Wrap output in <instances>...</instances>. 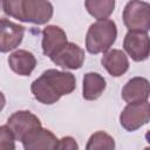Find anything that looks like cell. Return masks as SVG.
<instances>
[{
    "label": "cell",
    "instance_id": "14",
    "mask_svg": "<svg viewBox=\"0 0 150 150\" xmlns=\"http://www.w3.org/2000/svg\"><path fill=\"white\" fill-rule=\"evenodd\" d=\"M8 66L18 75L29 76L35 69L36 59L33 53L25 49H19L8 56Z\"/></svg>",
    "mask_w": 150,
    "mask_h": 150
},
{
    "label": "cell",
    "instance_id": "2",
    "mask_svg": "<svg viewBox=\"0 0 150 150\" xmlns=\"http://www.w3.org/2000/svg\"><path fill=\"white\" fill-rule=\"evenodd\" d=\"M2 8L6 15L34 25L47 23L54 14L48 0H2Z\"/></svg>",
    "mask_w": 150,
    "mask_h": 150
},
{
    "label": "cell",
    "instance_id": "10",
    "mask_svg": "<svg viewBox=\"0 0 150 150\" xmlns=\"http://www.w3.org/2000/svg\"><path fill=\"white\" fill-rule=\"evenodd\" d=\"M25 27L5 19L0 20V53H8L20 46L25 35Z\"/></svg>",
    "mask_w": 150,
    "mask_h": 150
},
{
    "label": "cell",
    "instance_id": "21",
    "mask_svg": "<svg viewBox=\"0 0 150 150\" xmlns=\"http://www.w3.org/2000/svg\"><path fill=\"white\" fill-rule=\"evenodd\" d=\"M5 12H4V8H2V0H0V20L1 19H5Z\"/></svg>",
    "mask_w": 150,
    "mask_h": 150
},
{
    "label": "cell",
    "instance_id": "1",
    "mask_svg": "<svg viewBox=\"0 0 150 150\" xmlns=\"http://www.w3.org/2000/svg\"><path fill=\"white\" fill-rule=\"evenodd\" d=\"M76 88V79L69 71L57 69L45 70L30 84L35 100L42 104H54L63 95L71 94Z\"/></svg>",
    "mask_w": 150,
    "mask_h": 150
},
{
    "label": "cell",
    "instance_id": "4",
    "mask_svg": "<svg viewBox=\"0 0 150 150\" xmlns=\"http://www.w3.org/2000/svg\"><path fill=\"white\" fill-rule=\"evenodd\" d=\"M122 18L128 30L148 33L150 29V5L141 0H130L123 9Z\"/></svg>",
    "mask_w": 150,
    "mask_h": 150
},
{
    "label": "cell",
    "instance_id": "20",
    "mask_svg": "<svg viewBox=\"0 0 150 150\" xmlns=\"http://www.w3.org/2000/svg\"><path fill=\"white\" fill-rule=\"evenodd\" d=\"M5 104H6V97H5V95L2 94V91H0V111L4 109Z\"/></svg>",
    "mask_w": 150,
    "mask_h": 150
},
{
    "label": "cell",
    "instance_id": "18",
    "mask_svg": "<svg viewBox=\"0 0 150 150\" xmlns=\"http://www.w3.org/2000/svg\"><path fill=\"white\" fill-rule=\"evenodd\" d=\"M15 149V137L11 128L6 125H0V150H14Z\"/></svg>",
    "mask_w": 150,
    "mask_h": 150
},
{
    "label": "cell",
    "instance_id": "5",
    "mask_svg": "<svg viewBox=\"0 0 150 150\" xmlns=\"http://www.w3.org/2000/svg\"><path fill=\"white\" fill-rule=\"evenodd\" d=\"M150 121L149 101L128 103L120 115V123L123 129L131 132L148 124Z\"/></svg>",
    "mask_w": 150,
    "mask_h": 150
},
{
    "label": "cell",
    "instance_id": "19",
    "mask_svg": "<svg viewBox=\"0 0 150 150\" xmlns=\"http://www.w3.org/2000/svg\"><path fill=\"white\" fill-rule=\"evenodd\" d=\"M57 149H62V150H77L79 149V144L76 143L75 138L70 137V136H64L61 139H59L57 143Z\"/></svg>",
    "mask_w": 150,
    "mask_h": 150
},
{
    "label": "cell",
    "instance_id": "12",
    "mask_svg": "<svg viewBox=\"0 0 150 150\" xmlns=\"http://www.w3.org/2000/svg\"><path fill=\"white\" fill-rule=\"evenodd\" d=\"M102 66L114 77H120L129 69V60L121 49H108L101 59Z\"/></svg>",
    "mask_w": 150,
    "mask_h": 150
},
{
    "label": "cell",
    "instance_id": "8",
    "mask_svg": "<svg viewBox=\"0 0 150 150\" xmlns=\"http://www.w3.org/2000/svg\"><path fill=\"white\" fill-rule=\"evenodd\" d=\"M7 125L11 128L15 139L21 142L29 131L41 127V121L38 116L28 110H19L8 117Z\"/></svg>",
    "mask_w": 150,
    "mask_h": 150
},
{
    "label": "cell",
    "instance_id": "6",
    "mask_svg": "<svg viewBox=\"0 0 150 150\" xmlns=\"http://www.w3.org/2000/svg\"><path fill=\"white\" fill-rule=\"evenodd\" d=\"M84 50L74 42H67L59 48L49 59L63 69H80L84 62Z\"/></svg>",
    "mask_w": 150,
    "mask_h": 150
},
{
    "label": "cell",
    "instance_id": "11",
    "mask_svg": "<svg viewBox=\"0 0 150 150\" xmlns=\"http://www.w3.org/2000/svg\"><path fill=\"white\" fill-rule=\"evenodd\" d=\"M150 94V84L145 77L136 76L130 79L122 88V98L127 103H138L148 101Z\"/></svg>",
    "mask_w": 150,
    "mask_h": 150
},
{
    "label": "cell",
    "instance_id": "15",
    "mask_svg": "<svg viewBox=\"0 0 150 150\" xmlns=\"http://www.w3.org/2000/svg\"><path fill=\"white\" fill-rule=\"evenodd\" d=\"M105 87H107L105 79L101 74L94 71L87 73L83 76L82 96L87 101H95L103 94Z\"/></svg>",
    "mask_w": 150,
    "mask_h": 150
},
{
    "label": "cell",
    "instance_id": "13",
    "mask_svg": "<svg viewBox=\"0 0 150 150\" xmlns=\"http://www.w3.org/2000/svg\"><path fill=\"white\" fill-rule=\"evenodd\" d=\"M67 42V34L61 27L56 25H48L46 28H43L42 52L46 56L50 57L59 48H61Z\"/></svg>",
    "mask_w": 150,
    "mask_h": 150
},
{
    "label": "cell",
    "instance_id": "7",
    "mask_svg": "<svg viewBox=\"0 0 150 150\" xmlns=\"http://www.w3.org/2000/svg\"><path fill=\"white\" fill-rule=\"evenodd\" d=\"M123 48L134 61H145L150 54V39L148 33L128 30L123 40Z\"/></svg>",
    "mask_w": 150,
    "mask_h": 150
},
{
    "label": "cell",
    "instance_id": "3",
    "mask_svg": "<svg viewBox=\"0 0 150 150\" xmlns=\"http://www.w3.org/2000/svg\"><path fill=\"white\" fill-rule=\"evenodd\" d=\"M117 38L116 23L110 19L97 20L91 23L86 35V48L90 54L104 53L111 48Z\"/></svg>",
    "mask_w": 150,
    "mask_h": 150
},
{
    "label": "cell",
    "instance_id": "17",
    "mask_svg": "<svg viewBox=\"0 0 150 150\" xmlns=\"http://www.w3.org/2000/svg\"><path fill=\"white\" fill-rule=\"evenodd\" d=\"M86 149L87 150H102V149L112 150L115 149V141L109 134L104 131H96L89 137Z\"/></svg>",
    "mask_w": 150,
    "mask_h": 150
},
{
    "label": "cell",
    "instance_id": "9",
    "mask_svg": "<svg viewBox=\"0 0 150 150\" xmlns=\"http://www.w3.org/2000/svg\"><path fill=\"white\" fill-rule=\"evenodd\" d=\"M25 150H55L59 139L48 129L38 127L29 131L21 141Z\"/></svg>",
    "mask_w": 150,
    "mask_h": 150
},
{
    "label": "cell",
    "instance_id": "16",
    "mask_svg": "<svg viewBox=\"0 0 150 150\" xmlns=\"http://www.w3.org/2000/svg\"><path fill=\"white\" fill-rule=\"evenodd\" d=\"M84 6L88 13L97 19H108L115 9V0H84Z\"/></svg>",
    "mask_w": 150,
    "mask_h": 150
}]
</instances>
